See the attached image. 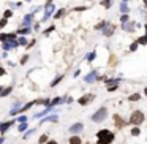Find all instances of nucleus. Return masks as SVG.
<instances>
[{
  "mask_svg": "<svg viewBox=\"0 0 147 144\" xmlns=\"http://www.w3.org/2000/svg\"><path fill=\"white\" fill-rule=\"evenodd\" d=\"M144 120H146V116H144L142 111H133V113H131L130 123H133V125H138V127H139Z\"/></svg>",
  "mask_w": 147,
  "mask_h": 144,
  "instance_id": "obj_2",
  "label": "nucleus"
},
{
  "mask_svg": "<svg viewBox=\"0 0 147 144\" xmlns=\"http://www.w3.org/2000/svg\"><path fill=\"white\" fill-rule=\"evenodd\" d=\"M17 32H19L21 35H29V33H30V29H27V27H25V29H19Z\"/></svg>",
  "mask_w": 147,
  "mask_h": 144,
  "instance_id": "obj_29",
  "label": "nucleus"
},
{
  "mask_svg": "<svg viewBox=\"0 0 147 144\" xmlns=\"http://www.w3.org/2000/svg\"><path fill=\"white\" fill-rule=\"evenodd\" d=\"M0 41H2V43L8 41V33H2V35H0Z\"/></svg>",
  "mask_w": 147,
  "mask_h": 144,
  "instance_id": "obj_34",
  "label": "nucleus"
},
{
  "mask_svg": "<svg viewBox=\"0 0 147 144\" xmlns=\"http://www.w3.org/2000/svg\"><path fill=\"white\" fill-rule=\"evenodd\" d=\"M52 13H54V5H52L51 2L48 0V3H46V11H45V17H43V21H48V19H49V16H51Z\"/></svg>",
  "mask_w": 147,
  "mask_h": 144,
  "instance_id": "obj_7",
  "label": "nucleus"
},
{
  "mask_svg": "<svg viewBox=\"0 0 147 144\" xmlns=\"http://www.w3.org/2000/svg\"><path fill=\"white\" fill-rule=\"evenodd\" d=\"M134 27H141V24H136V22H127V24L122 25V29L125 32H133Z\"/></svg>",
  "mask_w": 147,
  "mask_h": 144,
  "instance_id": "obj_9",
  "label": "nucleus"
},
{
  "mask_svg": "<svg viewBox=\"0 0 147 144\" xmlns=\"http://www.w3.org/2000/svg\"><path fill=\"white\" fill-rule=\"evenodd\" d=\"M25 128H27V122H22V123H21V125H19V128H17V130H19V131H24L25 130Z\"/></svg>",
  "mask_w": 147,
  "mask_h": 144,
  "instance_id": "obj_37",
  "label": "nucleus"
},
{
  "mask_svg": "<svg viewBox=\"0 0 147 144\" xmlns=\"http://www.w3.org/2000/svg\"><path fill=\"white\" fill-rule=\"evenodd\" d=\"M46 144H59V143H57V141H52V139H51V141H48Z\"/></svg>",
  "mask_w": 147,
  "mask_h": 144,
  "instance_id": "obj_42",
  "label": "nucleus"
},
{
  "mask_svg": "<svg viewBox=\"0 0 147 144\" xmlns=\"http://www.w3.org/2000/svg\"><path fill=\"white\" fill-rule=\"evenodd\" d=\"M120 11H122V14H128V11H130V8H128L127 2H122V3H120Z\"/></svg>",
  "mask_w": 147,
  "mask_h": 144,
  "instance_id": "obj_13",
  "label": "nucleus"
},
{
  "mask_svg": "<svg viewBox=\"0 0 147 144\" xmlns=\"http://www.w3.org/2000/svg\"><path fill=\"white\" fill-rule=\"evenodd\" d=\"M142 3H144V7L147 8V0H142Z\"/></svg>",
  "mask_w": 147,
  "mask_h": 144,
  "instance_id": "obj_43",
  "label": "nucleus"
},
{
  "mask_svg": "<svg viewBox=\"0 0 147 144\" xmlns=\"http://www.w3.org/2000/svg\"><path fill=\"white\" fill-rule=\"evenodd\" d=\"M32 19H33V13H29V14H25V16H24V24H25V27H29V24L32 22Z\"/></svg>",
  "mask_w": 147,
  "mask_h": 144,
  "instance_id": "obj_12",
  "label": "nucleus"
},
{
  "mask_svg": "<svg viewBox=\"0 0 147 144\" xmlns=\"http://www.w3.org/2000/svg\"><path fill=\"white\" fill-rule=\"evenodd\" d=\"M11 16H13V11H11V10H5V13H3V17H7V19H10Z\"/></svg>",
  "mask_w": 147,
  "mask_h": 144,
  "instance_id": "obj_31",
  "label": "nucleus"
},
{
  "mask_svg": "<svg viewBox=\"0 0 147 144\" xmlns=\"http://www.w3.org/2000/svg\"><path fill=\"white\" fill-rule=\"evenodd\" d=\"M136 41L139 43V45H147V35H142V37L136 38Z\"/></svg>",
  "mask_w": 147,
  "mask_h": 144,
  "instance_id": "obj_21",
  "label": "nucleus"
},
{
  "mask_svg": "<svg viewBox=\"0 0 147 144\" xmlns=\"http://www.w3.org/2000/svg\"><path fill=\"white\" fill-rule=\"evenodd\" d=\"M144 29H146V35H147V24H146V25H144Z\"/></svg>",
  "mask_w": 147,
  "mask_h": 144,
  "instance_id": "obj_44",
  "label": "nucleus"
},
{
  "mask_svg": "<svg viewBox=\"0 0 147 144\" xmlns=\"http://www.w3.org/2000/svg\"><path fill=\"white\" fill-rule=\"evenodd\" d=\"M122 2H127V0H122Z\"/></svg>",
  "mask_w": 147,
  "mask_h": 144,
  "instance_id": "obj_46",
  "label": "nucleus"
},
{
  "mask_svg": "<svg viewBox=\"0 0 147 144\" xmlns=\"http://www.w3.org/2000/svg\"><path fill=\"white\" fill-rule=\"evenodd\" d=\"M87 10V7H76L73 11H86Z\"/></svg>",
  "mask_w": 147,
  "mask_h": 144,
  "instance_id": "obj_39",
  "label": "nucleus"
},
{
  "mask_svg": "<svg viewBox=\"0 0 147 144\" xmlns=\"http://www.w3.org/2000/svg\"><path fill=\"white\" fill-rule=\"evenodd\" d=\"M138 45H139V43L134 40V43H131V45H130V51H131V52H134V51L138 49Z\"/></svg>",
  "mask_w": 147,
  "mask_h": 144,
  "instance_id": "obj_26",
  "label": "nucleus"
},
{
  "mask_svg": "<svg viewBox=\"0 0 147 144\" xmlns=\"http://www.w3.org/2000/svg\"><path fill=\"white\" fill-rule=\"evenodd\" d=\"M55 30V25H51V27H49V29H46V30H45V35H46V37H48V35L49 33H52V32H54Z\"/></svg>",
  "mask_w": 147,
  "mask_h": 144,
  "instance_id": "obj_30",
  "label": "nucleus"
},
{
  "mask_svg": "<svg viewBox=\"0 0 147 144\" xmlns=\"http://www.w3.org/2000/svg\"><path fill=\"white\" fill-rule=\"evenodd\" d=\"M101 5L106 8V10H109V8L112 7V0H101Z\"/></svg>",
  "mask_w": 147,
  "mask_h": 144,
  "instance_id": "obj_17",
  "label": "nucleus"
},
{
  "mask_svg": "<svg viewBox=\"0 0 147 144\" xmlns=\"http://www.w3.org/2000/svg\"><path fill=\"white\" fill-rule=\"evenodd\" d=\"M17 41H19V45L27 46V40H25V37H19V38H17Z\"/></svg>",
  "mask_w": 147,
  "mask_h": 144,
  "instance_id": "obj_28",
  "label": "nucleus"
},
{
  "mask_svg": "<svg viewBox=\"0 0 147 144\" xmlns=\"http://www.w3.org/2000/svg\"><path fill=\"white\" fill-rule=\"evenodd\" d=\"M82 130H84V125H82L81 122H76V123H73L71 127H70V131H71L73 135H78V133H81Z\"/></svg>",
  "mask_w": 147,
  "mask_h": 144,
  "instance_id": "obj_5",
  "label": "nucleus"
},
{
  "mask_svg": "<svg viewBox=\"0 0 147 144\" xmlns=\"http://www.w3.org/2000/svg\"><path fill=\"white\" fill-rule=\"evenodd\" d=\"M87 2H90V0H87Z\"/></svg>",
  "mask_w": 147,
  "mask_h": 144,
  "instance_id": "obj_47",
  "label": "nucleus"
},
{
  "mask_svg": "<svg viewBox=\"0 0 147 144\" xmlns=\"http://www.w3.org/2000/svg\"><path fill=\"white\" fill-rule=\"evenodd\" d=\"M128 19H130V16H128V14H122V17H120V21H122V25H123V24H127Z\"/></svg>",
  "mask_w": 147,
  "mask_h": 144,
  "instance_id": "obj_27",
  "label": "nucleus"
},
{
  "mask_svg": "<svg viewBox=\"0 0 147 144\" xmlns=\"http://www.w3.org/2000/svg\"><path fill=\"white\" fill-rule=\"evenodd\" d=\"M70 144H81V138H79L78 135H73V136L70 138Z\"/></svg>",
  "mask_w": 147,
  "mask_h": 144,
  "instance_id": "obj_14",
  "label": "nucleus"
},
{
  "mask_svg": "<svg viewBox=\"0 0 147 144\" xmlns=\"http://www.w3.org/2000/svg\"><path fill=\"white\" fill-rule=\"evenodd\" d=\"M114 123H116L117 128H123L125 125H127V120H123L119 114H114Z\"/></svg>",
  "mask_w": 147,
  "mask_h": 144,
  "instance_id": "obj_8",
  "label": "nucleus"
},
{
  "mask_svg": "<svg viewBox=\"0 0 147 144\" xmlns=\"http://www.w3.org/2000/svg\"><path fill=\"white\" fill-rule=\"evenodd\" d=\"M93 98H95L93 93H86V95H82L81 98H78V105H81V106H87L89 103L93 101Z\"/></svg>",
  "mask_w": 147,
  "mask_h": 144,
  "instance_id": "obj_4",
  "label": "nucleus"
},
{
  "mask_svg": "<svg viewBox=\"0 0 147 144\" xmlns=\"http://www.w3.org/2000/svg\"><path fill=\"white\" fill-rule=\"evenodd\" d=\"M46 143H48V135H41V136H40V139H38V144H46Z\"/></svg>",
  "mask_w": 147,
  "mask_h": 144,
  "instance_id": "obj_22",
  "label": "nucleus"
},
{
  "mask_svg": "<svg viewBox=\"0 0 147 144\" xmlns=\"http://www.w3.org/2000/svg\"><path fill=\"white\" fill-rule=\"evenodd\" d=\"M130 133H131V136H139V135H141V128L138 127V125H134V128H131Z\"/></svg>",
  "mask_w": 147,
  "mask_h": 144,
  "instance_id": "obj_16",
  "label": "nucleus"
},
{
  "mask_svg": "<svg viewBox=\"0 0 147 144\" xmlns=\"http://www.w3.org/2000/svg\"><path fill=\"white\" fill-rule=\"evenodd\" d=\"M117 90V84H112V86H108V92H114Z\"/></svg>",
  "mask_w": 147,
  "mask_h": 144,
  "instance_id": "obj_38",
  "label": "nucleus"
},
{
  "mask_svg": "<svg viewBox=\"0 0 147 144\" xmlns=\"http://www.w3.org/2000/svg\"><path fill=\"white\" fill-rule=\"evenodd\" d=\"M106 117H108V108L103 106V108H100V109L92 116V122H96V123H98V122H103Z\"/></svg>",
  "mask_w": 147,
  "mask_h": 144,
  "instance_id": "obj_3",
  "label": "nucleus"
},
{
  "mask_svg": "<svg viewBox=\"0 0 147 144\" xmlns=\"http://www.w3.org/2000/svg\"><path fill=\"white\" fill-rule=\"evenodd\" d=\"M33 30H35V32H38V30H40V22H37V24L33 25Z\"/></svg>",
  "mask_w": 147,
  "mask_h": 144,
  "instance_id": "obj_40",
  "label": "nucleus"
},
{
  "mask_svg": "<svg viewBox=\"0 0 147 144\" xmlns=\"http://www.w3.org/2000/svg\"><path fill=\"white\" fill-rule=\"evenodd\" d=\"M65 13H67V11L63 10V8H62V10H59L57 13L54 14V17H55V19H59V17H62V16H63V14H65Z\"/></svg>",
  "mask_w": 147,
  "mask_h": 144,
  "instance_id": "obj_24",
  "label": "nucleus"
},
{
  "mask_svg": "<svg viewBox=\"0 0 147 144\" xmlns=\"http://www.w3.org/2000/svg\"><path fill=\"white\" fill-rule=\"evenodd\" d=\"M95 79H98V78H96V71L93 70L92 73H89V75L86 76V79H84V81H86V82H93Z\"/></svg>",
  "mask_w": 147,
  "mask_h": 144,
  "instance_id": "obj_11",
  "label": "nucleus"
},
{
  "mask_svg": "<svg viewBox=\"0 0 147 144\" xmlns=\"http://www.w3.org/2000/svg\"><path fill=\"white\" fill-rule=\"evenodd\" d=\"M7 27V17H2V21H0V29H5Z\"/></svg>",
  "mask_w": 147,
  "mask_h": 144,
  "instance_id": "obj_33",
  "label": "nucleus"
},
{
  "mask_svg": "<svg viewBox=\"0 0 147 144\" xmlns=\"http://www.w3.org/2000/svg\"><path fill=\"white\" fill-rule=\"evenodd\" d=\"M116 63H117V57L114 54H111V57H109V63L108 65L109 67H116Z\"/></svg>",
  "mask_w": 147,
  "mask_h": 144,
  "instance_id": "obj_19",
  "label": "nucleus"
},
{
  "mask_svg": "<svg viewBox=\"0 0 147 144\" xmlns=\"http://www.w3.org/2000/svg\"><path fill=\"white\" fill-rule=\"evenodd\" d=\"M13 123H14V120H8V122H3V123H2V125H0V130H2V133H5V131H7L8 128L13 125Z\"/></svg>",
  "mask_w": 147,
  "mask_h": 144,
  "instance_id": "obj_10",
  "label": "nucleus"
},
{
  "mask_svg": "<svg viewBox=\"0 0 147 144\" xmlns=\"http://www.w3.org/2000/svg\"><path fill=\"white\" fill-rule=\"evenodd\" d=\"M95 57H96V52H90V54L87 55V60H89V62H92Z\"/></svg>",
  "mask_w": 147,
  "mask_h": 144,
  "instance_id": "obj_35",
  "label": "nucleus"
},
{
  "mask_svg": "<svg viewBox=\"0 0 147 144\" xmlns=\"http://www.w3.org/2000/svg\"><path fill=\"white\" fill-rule=\"evenodd\" d=\"M96 139H98L96 141L98 144H111L116 139V135L108 128H101L100 131H96Z\"/></svg>",
  "mask_w": 147,
  "mask_h": 144,
  "instance_id": "obj_1",
  "label": "nucleus"
},
{
  "mask_svg": "<svg viewBox=\"0 0 147 144\" xmlns=\"http://www.w3.org/2000/svg\"><path fill=\"white\" fill-rule=\"evenodd\" d=\"M11 90H13V86H8V87H5V89L2 90V93H0V95H2V97H7L8 93L11 92Z\"/></svg>",
  "mask_w": 147,
  "mask_h": 144,
  "instance_id": "obj_20",
  "label": "nucleus"
},
{
  "mask_svg": "<svg viewBox=\"0 0 147 144\" xmlns=\"http://www.w3.org/2000/svg\"><path fill=\"white\" fill-rule=\"evenodd\" d=\"M106 25H108V22H106V21H101V22H98V24H96L93 29H95V30H103V29L106 27Z\"/></svg>",
  "mask_w": 147,
  "mask_h": 144,
  "instance_id": "obj_15",
  "label": "nucleus"
},
{
  "mask_svg": "<svg viewBox=\"0 0 147 144\" xmlns=\"http://www.w3.org/2000/svg\"><path fill=\"white\" fill-rule=\"evenodd\" d=\"M128 100H130V101H139L141 95H139V93H131V95L128 97Z\"/></svg>",
  "mask_w": 147,
  "mask_h": 144,
  "instance_id": "obj_18",
  "label": "nucleus"
},
{
  "mask_svg": "<svg viewBox=\"0 0 147 144\" xmlns=\"http://www.w3.org/2000/svg\"><path fill=\"white\" fill-rule=\"evenodd\" d=\"M60 101H63V98H60V97H57V98H54L51 101V106H55V105H59Z\"/></svg>",
  "mask_w": 147,
  "mask_h": 144,
  "instance_id": "obj_25",
  "label": "nucleus"
},
{
  "mask_svg": "<svg viewBox=\"0 0 147 144\" xmlns=\"http://www.w3.org/2000/svg\"><path fill=\"white\" fill-rule=\"evenodd\" d=\"M144 93H146V95H147V87H146V89H144Z\"/></svg>",
  "mask_w": 147,
  "mask_h": 144,
  "instance_id": "obj_45",
  "label": "nucleus"
},
{
  "mask_svg": "<svg viewBox=\"0 0 147 144\" xmlns=\"http://www.w3.org/2000/svg\"><path fill=\"white\" fill-rule=\"evenodd\" d=\"M14 40H17L16 33H14V32H13V33H8V41H14Z\"/></svg>",
  "mask_w": 147,
  "mask_h": 144,
  "instance_id": "obj_36",
  "label": "nucleus"
},
{
  "mask_svg": "<svg viewBox=\"0 0 147 144\" xmlns=\"http://www.w3.org/2000/svg\"><path fill=\"white\" fill-rule=\"evenodd\" d=\"M101 32H103V35H104V37H111V35L116 32V24H108Z\"/></svg>",
  "mask_w": 147,
  "mask_h": 144,
  "instance_id": "obj_6",
  "label": "nucleus"
},
{
  "mask_svg": "<svg viewBox=\"0 0 147 144\" xmlns=\"http://www.w3.org/2000/svg\"><path fill=\"white\" fill-rule=\"evenodd\" d=\"M33 45H35V40H32L30 43H29V45H27V48H32V46H33Z\"/></svg>",
  "mask_w": 147,
  "mask_h": 144,
  "instance_id": "obj_41",
  "label": "nucleus"
},
{
  "mask_svg": "<svg viewBox=\"0 0 147 144\" xmlns=\"http://www.w3.org/2000/svg\"><path fill=\"white\" fill-rule=\"evenodd\" d=\"M62 79H63V76H62V75H60V76H57V78H55L54 81L51 82V87H55V86H57V84H59V82L62 81Z\"/></svg>",
  "mask_w": 147,
  "mask_h": 144,
  "instance_id": "obj_23",
  "label": "nucleus"
},
{
  "mask_svg": "<svg viewBox=\"0 0 147 144\" xmlns=\"http://www.w3.org/2000/svg\"><path fill=\"white\" fill-rule=\"evenodd\" d=\"M27 60H29V54L22 55V57H21V65H25V62Z\"/></svg>",
  "mask_w": 147,
  "mask_h": 144,
  "instance_id": "obj_32",
  "label": "nucleus"
}]
</instances>
